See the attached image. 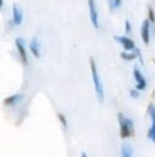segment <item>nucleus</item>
I'll return each mask as SVG.
<instances>
[{
	"label": "nucleus",
	"mask_w": 155,
	"mask_h": 157,
	"mask_svg": "<svg viewBox=\"0 0 155 157\" xmlns=\"http://www.w3.org/2000/svg\"><path fill=\"white\" fill-rule=\"evenodd\" d=\"M90 69H92V77H93V83H94V88H95V93L98 96L99 102L101 103L104 99V88H103V83L100 81V77L98 75L96 71V65L94 63V59L90 58Z\"/></svg>",
	"instance_id": "f257e3e1"
},
{
	"label": "nucleus",
	"mask_w": 155,
	"mask_h": 157,
	"mask_svg": "<svg viewBox=\"0 0 155 157\" xmlns=\"http://www.w3.org/2000/svg\"><path fill=\"white\" fill-rule=\"evenodd\" d=\"M118 117V123H120V135L122 139H126V137H129L132 134H133V121L131 119H127L123 117L122 113H118L117 114Z\"/></svg>",
	"instance_id": "f03ea898"
},
{
	"label": "nucleus",
	"mask_w": 155,
	"mask_h": 157,
	"mask_svg": "<svg viewBox=\"0 0 155 157\" xmlns=\"http://www.w3.org/2000/svg\"><path fill=\"white\" fill-rule=\"evenodd\" d=\"M118 43H121L124 48V50H135V45H134V42L127 37H120V36H115L114 37Z\"/></svg>",
	"instance_id": "7ed1b4c3"
},
{
	"label": "nucleus",
	"mask_w": 155,
	"mask_h": 157,
	"mask_svg": "<svg viewBox=\"0 0 155 157\" xmlns=\"http://www.w3.org/2000/svg\"><path fill=\"white\" fill-rule=\"evenodd\" d=\"M133 75H134V78H135V81H137L135 88H137L138 91H142V90H144V88L146 87V81H145L144 76L142 75V72H140L139 70L134 69V71H133Z\"/></svg>",
	"instance_id": "20e7f679"
},
{
	"label": "nucleus",
	"mask_w": 155,
	"mask_h": 157,
	"mask_svg": "<svg viewBox=\"0 0 155 157\" xmlns=\"http://www.w3.org/2000/svg\"><path fill=\"white\" fill-rule=\"evenodd\" d=\"M88 5H89V12H90V20L92 23L95 28H98V13L95 10V5H94V0H88Z\"/></svg>",
	"instance_id": "39448f33"
},
{
	"label": "nucleus",
	"mask_w": 155,
	"mask_h": 157,
	"mask_svg": "<svg viewBox=\"0 0 155 157\" xmlns=\"http://www.w3.org/2000/svg\"><path fill=\"white\" fill-rule=\"evenodd\" d=\"M12 15H13V23L15 25H21V22H22V10L20 9V6L16 2L12 5Z\"/></svg>",
	"instance_id": "423d86ee"
},
{
	"label": "nucleus",
	"mask_w": 155,
	"mask_h": 157,
	"mask_svg": "<svg viewBox=\"0 0 155 157\" xmlns=\"http://www.w3.org/2000/svg\"><path fill=\"white\" fill-rule=\"evenodd\" d=\"M142 39L145 44H149V20H144L142 23Z\"/></svg>",
	"instance_id": "0eeeda50"
},
{
	"label": "nucleus",
	"mask_w": 155,
	"mask_h": 157,
	"mask_svg": "<svg viewBox=\"0 0 155 157\" xmlns=\"http://www.w3.org/2000/svg\"><path fill=\"white\" fill-rule=\"evenodd\" d=\"M16 45H17V50L21 55V59L24 64H27V55H26V49H24V45H23V40L21 38H18L16 40Z\"/></svg>",
	"instance_id": "6e6552de"
},
{
	"label": "nucleus",
	"mask_w": 155,
	"mask_h": 157,
	"mask_svg": "<svg viewBox=\"0 0 155 157\" xmlns=\"http://www.w3.org/2000/svg\"><path fill=\"white\" fill-rule=\"evenodd\" d=\"M29 48H31V52H32V54L34 56H37V58L40 56V53H39V42H38L37 38H33L32 39V42L29 44Z\"/></svg>",
	"instance_id": "1a4fd4ad"
},
{
	"label": "nucleus",
	"mask_w": 155,
	"mask_h": 157,
	"mask_svg": "<svg viewBox=\"0 0 155 157\" xmlns=\"http://www.w3.org/2000/svg\"><path fill=\"white\" fill-rule=\"evenodd\" d=\"M21 98H22V94H13V96H10V97H7V98L4 101V104L12 105V104H15L16 102H18Z\"/></svg>",
	"instance_id": "9d476101"
},
{
	"label": "nucleus",
	"mask_w": 155,
	"mask_h": 157,
	"mask_svg": "<svg viewBox=\"0 0 155 157\" xmlns=\"http://www.w3.org/2000/svg\"><path fill=\"white\" fill-rule=\"evenodd\" d=\"M132 148L129 145H123L121 147V157H132Z\"/></svg>",
	"instance_id": "9b49d317"
},
{
	"label": "nucleus",
	"mask_w": 155,
	"mask_h": 157,
	"mask_svg": "<svg viewBox=\"0 0 155 157\" xmlns=\"http://www.w3.org/2000/svg\"><path fill=\"white\" fill-rule=\"evenodd\" d=\"M148 137L155 144V121H151V126L148 130Z\"/></svg>",
	"instance_id": "f8f14e48"
},
{
	"label": "nucleus",
	"mask_w": 155,
	"mask_h": 157,
	"mask_svg": "<svg viewBox=\"0 0 155 157\" xmlns=\"http://www.w3.org/2000/svg\"><path fill=\"white\" fill-rule=\"evenodd\" d=\"M120 56H121L122 59H126V60H132V59L135 58V54H134V53L128 54V53H126V52H122V53L120 54Z\"/></svg>",
	"instance_id": "ddd939ff"
},
{
	"label": "nucleus",
	"mask_w": 155,
	"mask_h": 157,
	"mask_svg": "<svg viewBox=\"0 0 155 157\" xmlns=\"http://www.w3.org/2000/svg\"><path fill=\"white\" fill-rule=\"evenodd\" d=\"M148 113H149V115H150V118H151V121H155V107H154L153 104H149V107H148Z\"/></svg>",
	"instance_id": "4468645a"
},
{
	"label": "nucleus",
	"mask_w": 155,
	"mask_h": 157,
	"mask_svg": "<svg viewBox=\"0 0 155 157\" xmlns=\"http://www.w3.org/2000/svg\"><path fill=\"white\" fill-rule=\"evenodd\" d=\"M109 4L111 9H116L121 5V0H109Z\"/></svg>",
	"instance_id": "2eb2a0df"
},
{
	"label": "nucleus",
	"mask_w": 155,
	"mask_h": 157,
	"mask_svg": "<svg viewBox=\"0 0 155 157\" xmlns=\"http://www.w3.org/2000/svg\"><path fill=\"white\" fill-rule=\"evenodd\" d=\"M59 119H60V121L62 123V125H63L65 128H67V121H66V118H65L62 114H59Z\"/></svg>",
	"instance_id": "dca6fc26"
},
{
	"label": "nucleus",
	"mask_w": 155,
	"mask_h": 157,
	"mask_svg": "<svg viewBox=\"0 0 155 157\" xmlns=\"http://www.w3.org/2000/svg\"><path fill=\"white\" fill-rule=\"evenodd\" d=\"M148 9H149V20H150V21H155V16H154V12H153V9H151L150 6H149Z\"/></svg>",
	"instance_id": "f3484780"
},
{
	"label": "nucleus",
	"mask_w": 155,
	"mask_h": 157,
	"mask_svg": "<svg viewBox=\"0 0 155 157\" xmlns=\"http://www.w3.org/2000/svg\"><path fill=\"white\" fill-rule=\"evenodd\" d=\"M129 93H131V96H132V97H134V98H137V97H138V92H137V91H134V90H131V92H129Z\"/></svg>",
	"instance_id": "a211bd4d"
},
{
	"label": "nucleus",
	"mask_w": 155,
	"mask_h": 157,
	"mask_svg": "<svg viewBox=\"0 0 155 157\" xmlns=\"http://www.w3.org/2000/svg\"><path fill=\"white\" fill-rule=\"evenodd\" d=\"M126 31H127V32H129V31H131V25H129V22H128V21H126Z\"/></svg>",
	"instance_id": "6ab92c4d"
},
{
	"label": "nucleus",
	"mask_w": 155,
	"mask_h": 157,
	"mask_svg": "<svg viewBox=\"0 0 155 157\" xmlns=\"http://www.w3.org/2000/svg\"><path fill=\"white\" fill-rule=\"evenodd\" d=\"M81 157H88V156H87L85 152H82V153H81Z\"/></svg>",
	"instance_id": "aec40b11"
},
{
	"label": "nucleus",
	"mask_w": 155,
	"mask_h": 157,
	"mask_svg": "<svg viewBox=\"0 0 155 157\" xmlns=\"http://www.w3.org/2000/svg\"><path fill=\"white\" fill-rule=\"evenodd\" d=\"M154 64H155V60H154Z\"/></svg>",
	"instance_id": "412c9836"
}]
</instances>
